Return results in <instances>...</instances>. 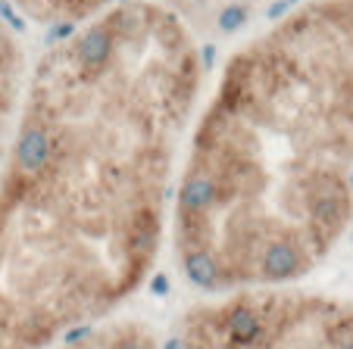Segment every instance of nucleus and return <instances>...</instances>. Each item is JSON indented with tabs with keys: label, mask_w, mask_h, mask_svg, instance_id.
Wrapping results in <instances>:
<instances>
[{
	"label": "nucleus",
	"mask_w": 353,
	"mask_h": 349,
	"mask_svg": "<svg viewBox=\"0 0 353 349\" xmlns=\"http://www.w3.org/2000/svg\"><path fill=\"white\" fill-rule=\"evenodd\" d=\"M28 78H32V66L26 56V44L13 22L0 13V159L13 140L16 122L26 103Z\"/></svg>",
	"instance_id": "obj_4"
},
{
	"label": "nucleus",
	"mask_w": 353,
	"mask_h": 349,
	"mask_svg": "<svg viewBox=\"0 0 353 349\" xmlns=\"http://www.w3.org/2000/svg\"><path fill=\"white\" fill-rule=\"evenodd\" d=\"M54 349H166V340H160V334L141 318L113 315L107 321L66 337Z\"/></svg>",
	"instance_id": "obj_7"
},
{
	"label": "nucleus",
	"mask_w": 353,
	"mask_h": 349,
	"mask_svg": "<svg viewBox=\"0 0 353 349\" xmlns=\"http://www.w3.org/2000/svg\"><path fill=\"white\" fill-rule=\"evenodd\" d=\"M166 349H353V303L300 284L234 290L175 315Z\"/></svg>",
	"instance_id": "obj_3"
},
{
	"label": "nucleus",
	"mask_w": 353,
	"mask_h": 349,
	"mask_svg": "<svg viewBox=\"0 0 353 349\" xmlns=\"http://www.w3.org/2000/svg\"><path fill=\"white\" fill-rule=\"evenodd\" d=\"M353 222V0L247 34L197 100L169 240L203 297L313 275Z\"/></svg>",
	"instance_id": "obj_2"
},
{
	"label": "nucleus",
	"mask_w": 353,
	"mask_h": 349,
	"mask_svg": "<svg viewBox=\"0 0 353 349\" xmlns=\"http://www.w3.org/2000/svg\"><path fill=\"white\" fill-rule=\"evenodd\" d=\"M203 81L200 41L157 0L41 53L0 159V349L60 346L150 281Z\"/></svg>",
	"instance_id": "obj_1"
},
{
	"label": "nucleus",
	"mask_w": 353,
	"mask_h": 349,
	"mask_svg": "<svg viewBox=\"0 0 353 349\" xmlns=\"http://www.w3.org/2000/svg\"><path fill=\"white\" fill-rule=\"evenodd\" d=\"M166 7L194 38H225L234 34L256 16L266 0H157Z\"/></svg>",
	"instance_id": "obj_5"
},
{
	"label": "nucleus",
	"mask_w": 353,
	"mask_h": 349,
	"mask_svg": "<svg viewBox=\"0 0 353 349\" xmlns=\"http://www.w3.org/2000/svg\"><path fill=\"white\" fill-rule=\"evenodd\" d=\"M7 3L32 25L54 28V32L66 34L72 28H81L88 22L100 19V16L113 13L116 7L128 3V0H7Z\"/></svg>",
	"instance_id": "obj_6"
}]
</instances>
